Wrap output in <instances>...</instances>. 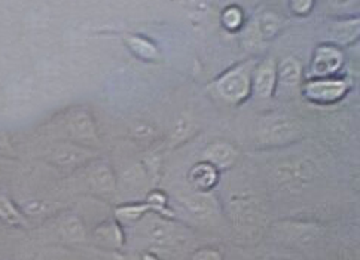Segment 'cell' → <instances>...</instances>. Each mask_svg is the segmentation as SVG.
Returning <instances> with one entry per match:
<instances>
[{
  "instance_id": "6da1fadb",
  "label": "cell",
  "mask_w": 360,
  "mask_h": 260,
  "mask_svg": "<svg viewBox=\"0 0 360 260\" xmlns=\"http://www.w3.org/2000/svg\"><path fill=\"white\" fill-rule=\"evenodd\" d=\"M217 93L229 103H240L248 97L250 89V67L240 66L228 72L217 81Z\"/></svg>"
},
{
  "instance_id": "7a4b0ae2",
  "label": "cell",
  "mask_w": 360,
  "mask_h": 260,
  "mask_svg": "<svg viewBox=\"0 0 360 260\" xmlns=\"http://www.w3.org/2000/svg\"><path fill=\"white\" fill-rule=\"evenodd\" d=\"M300 133V128L297 122L292 121L288 116H274L269 118L262 126V138L266 143H274V145H281V143H288L292 138L297 137Z\"/></svg>"
},
{
  "instance_id": "3957f363",
  "label": "cell",
  "mask_w": 360,
  "mask_h": 260,
  "mask_svg": "<svg viewBox=\"0 0 360 260\" xmlns=\"http://www.w3.org/2000/svg\"><path fill=\"white\" fill-rule=\"evenodd\" d=\"M345 93L342 81H314L305 86L307 98L317 104H330L338 101Z\"/></svg>"
},
{
  "instance_id": "277c9868",
  "label": "cell",
  "mask_w": 360,
  "mask_h": 260,
  "mask_svg": "<svg viewBox=\"0 0 360 260\" xmlns=\"http://www.w3.org/2000/svg\"><path fill=\"white\" fill-rule=\"evenodd\" d=\"M342 64V54L330 46H321L317 49L313 61V73L316 76H329L335 73Z\"/></svg>"
},
{
  "instance_id": "5b68a950",
  "label": "cell",
  "mask_w": 360,
  "mask_h": 260,
  "mask_svg": "<svg viewBox=\"0 0 360 260\" xmlns=\"http://www.w3.org/2000/svg\"><path fill=\"white\" fill-rule=\"evenodd\" d=\"M238 152L229 143H214L204 152V158L214 168H228L237 160Z\"/></svg>"
},
{
  "instance_id": "8992f818",
  "label": "cell",
  "mask_w": 360,
  "mask_h": 260,
  "mask_svg": "<svg viewBox=\"0 0 360 260\" xmlns=\"http://www.w3.org/2000/svg\"><path fill=\"white\" fill-rule=\"evenodd\" d=\"M276 82V67L273 61H265L255 74V96L259 98L271 97Z\"/></svg>"
},
{
  "instance_id": "52a82bcc",
  "label": "cell",
  "mask_w": 360,
  "mask_h": 260,
  "mask_svg": "<svg viewBox=\"0 0 360 260\" xmlns=\"http://www.w3.org/2000/svg\"><path fill=\"white\" fill-rule=\"evenodd\" d=\"M185 205L191 214L198 219H207L214 213L216 200L207 192L191 195L185 200Z\"/></svg>"
},
{
  "instance_id": "ba28073f",
  "label": "cell",
  "mask_w": 360,
  "mask_h": 260,
  "mask_svg": "<svg viewBox=\"0 0 360 260\" xmlns=\"http://www.w3.org/2000/svg\"><path fill=\"white\" fill-rule=\"evenodd\" d=\"M191 183L198 190L207 192L217 183V171L212 164H198L189 173Z\"/></svg>"
},
{
  "instance_id": "9c48e42d",
  "label": "cell",
  "mask_w": 360,
  "mask_h": 260,
  "mask_svg": "<svg viewBox=\"0 0 360 260\" xmlns=\"http://www.w3.org/2000/svg\"><path fill=\"white\" fill-rule=\"evenodd\" d=\"M148 238L158 245H169L174 240L173 226L161 219H150L146 222Z\"/></svg>"
},
{
  "instance_id": "30bf717a",
  "label": "cell",
  "mask_w": 360,
  "mask_h": 260,
  "mask_svg": "<svg viewBox=\"0 0 360 260\" xmlns=\"http://www.w3.org/2000/svg\"><path fill=\"white\" fill-rule=\"evenodd\" d=\"M125 42H127L128 48H130L137 57L143 58L146 61H153V60H157L160 57L157 46L152 45L149 41H146V39H143V37L127 36Z\"/></svg>"
},
{
  "instance_id": "8fae6325",
  "label": "cell",
  "mask_w": 360,
  "mask_h": 260,
  "mask_svg": "<svg viewBox=\"0 0 360 260\" xmlns=\"http://www.w3.org/2000/svg\"><path fill=\"white\" fill-rule=\"evenodd\" d=\"M97 238L109 247H115V249H121L124 244V233L120 228L118 223L115 222H108L105 225H101L96 230Z\"/></svg>"
},
{
  "instance_id": "7c38bea8",
  "label": "cell",
  "mask_w": 360,
  "mask_h": 260,
  "mask_svg": "<svg viewBox=\"0 0 360 260\" xmlns=\"http://www.w3.org/2000/svg\"><path fill=\"white\" fill-rule=\"evenodd\" d=\"M278 76H280V82L285 86H295L300 82V76H301L300 63L293 58H286L280 64Z\"/></svg>"
},
{
  "instance_id": "4fadbf2b",
  "label": "cell",
  "mask_w": 360,
  "mask_h": 260,
  "mask_svg": "<svg viewBox=\"0 0 360 260\" xmlns=\"http://www.w3.org/2000/svg\"><path fill=\"white\" fill-rule=\"evenodd\" d=\"M0 220L11 226L25 225L24 217L20 214V212L14 207V204L5 197H0Z\"/></svg>"
},
{
  "instance_id": "5bb4252c",
  "label": "cell",
  "mask_w": 360,
  "mask_h": 260,
  "mask_svg": "<svg viewBox=\"0 0 360 260\" xmlns=\"http://www.w3.org/2000/svg\"><path fill=\"white\" fill-rule=\"evenodd\" d=\"M332 33H333V39H335V41H338L341 44L350 42L359 33V21L353 20V21H347V22H338L335 27H333Z\"/></svg>"
},
{
  "instance_id": "9a60e30c",
  "label": "cell",
  "mask_w": 360,
  "mask_h": 260,
  "mask_svg": "<svg viewBox=\"0 0 360 260\" xmlns=\"http://www.w3.org/2000/svg\"><path fill=\"white\" fill-rule=\"evenodd\" d=\"M152 210L150 204H133V205H124L117 210V216L124 220H137L143 214Z\"/></svg>"
},
{
  "instance_id": "2e32d148",
  "label": "cell",
  "mask_w": 360,
  "mask_h": 260,
  "mask_svg": "<svg viewBox=\"0 0 360 260\" xmlns=\"http://www.w3.org/2000/svg\"><path fill=\"white\" fill-rule=\"evenodd\" d=\"M94 186L98 189V192H113L115 189V178L113 174L110 173L109 168L103 167L100 170H97L93 176Z\"/></svg>"
},
{
  "instance_id": "e0dca14e",
  "label": "cell",
  "mask_w": 360,
  "mask_h": 260,
  "mask_svg": "<svg viewBox=\"0 0 360 260\" xmlns=\"http://www.w3.org/2000/svg\"><path fill=\"white\" fill-rule=\"evenodd\" d=\"M241 11L238 8H229L224 14V22L228 29H237L241 24Z\"/></svg>"
},
{
  "instance_id": "ac0fdd59",
  "label": "cell",
  "mask_w": 360,
  "mask_h": 260,
  "mask_svg": "<svg viewBox=\"0 0 360 260\" xmlns=\"http://www.w3.org/2000/svg\"><path fill=\"white\" fill-rule=\"evenodd\" d=\"M192 260H222V253L214 249H202L192 256Z\"/></svg>"
},
{
  "instance_id": "d6986e66",
  "label": "cell",
  "mask_w": 360,
  "mask_h": 260,
  "mask_svg": "<svg viewBox=\"0 0 360 260\" xmlns=\"http://www.w3.org/2000/svg\"><path fill=\"white\" fill-rule=\"evenodd\" d=\"M313 0H292V9L297 14H307L311 9Z\"/></svg>"
},
{
  "instance_id": "ffe728a7",
  "label": "cell",
  "mask_w": 360,
  "mask_h": 260,
  "mask_svg": "<svg viewBox=\"0 0 360 260\" xmlns=\"http://www.w3.org/2000/svg\"><path fill=\"white\" fill-rule=\"evenodd\" d=\"M143 260H158L153 254H145L143 256Z\"/></svg>"
},
{
  "instance_id": "44dd1931",
  "label": "cell",
  "mask_w": 360,
  "mask_h": 260,
  "mask_svg": "<svg viewBox=\"0 0 360 260\" xmlns=\"http://www.w3.org/2000/svg\"><path fill=\"white\" fill-rule=\"evenodd\" d=\"M266 260H290V259H285V257H269Z\"/></svg>"
}]
</instances>
